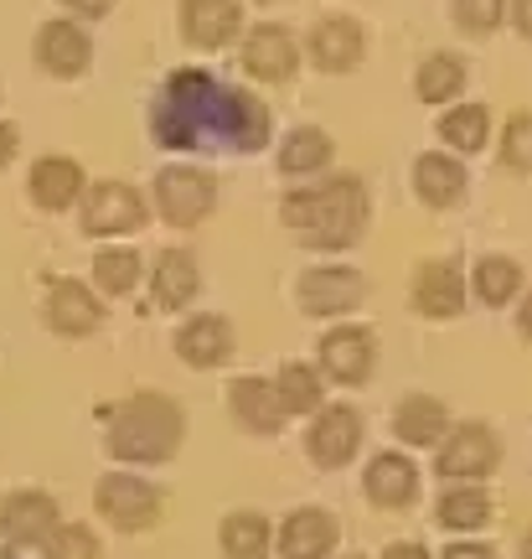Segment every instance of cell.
Masks as SVG:
<instances>
[{
  "label": "cell",
  "mask_w": 532,
  "mask_h": 559,
  "mask_svg": "<svg viewBox=\"0 0 532 559\" xmlns=\"http://www.w3.org/2000/svg\"><path fill=\"white\" fill-rule=\"evenodd\" d=\"M275 135L269 104L213 79L207 68H177L160 83L150 104V140L160 151H228V156H254Z\"/></svg>",
  "instance_id": "obj_1"
},
{
  "label": "cell",
  "mask_w": 532,
  "mask_h": 559,
  "mask_svg": "<svg viewBox=\"0 0 532 559\" xmlns=\"http://www.w3.org/2000/svg\"><path fill=\"white\" fill-rule=\"evenodd\" d=\"M279 223L300 249H316V254H347L367 239V223H373V198H367V181L341 171V177H321V181H300L279 198Z\"/></svg>",
  "instance_id": "obj_2"
},
{
  "label": "cell",
  "mask_w": 532,
  "mask_h": 559,
  "mask_svg": "<svg viewBox=\"0 0 532 559\" xmlns=\"http://www.w3.org/2000/svg\"><path fill=\"white\" fill-rule=\"evenodd\" d=\"M186 445V409L160 389H135L104 409V451L114 466H166Z\"/></svg>",
  "instance_id": "obj_3"
},
{
  "label": "cell",
  "mask_w": 532,
  "mask_h": 559,
  "mask_svg": "<svg viewBox=\"0 0 532 559\" xmlns=\"http://www.w3.org/2000/svg\"><path fill=\"white\" fill-rule=\"evenodd\" d=\"M94 513L114 534H150L166 523V487L150 481L140 466H114L94 481Z\"/></svg>",
  "instance_id": "obj_4"
},
{
  "label": "cell",
  "mask_w": 532,
  "mask_h": 559,
  "mask_svg": "<svg viewBox=\"0 0 532 559\" xmlns=\"http://www.w3.org/2000/svg\"><path fill=\"white\" fill-rule=\"evenodd\" d=\"M501 436L492 419H455L434 445V472L445 481H492L501 472Z\"/></svg>",
  "instance_id": "obj_5"
},
{
  "label": "cell",
  "mask_w": 532,
  "mask_h": 559,
  "mask_svg": "<svg viewBox=\"0 0 532 559\" xmlns=\"http://www.w3.org/2000/svg\"><path fill=\"white\" fill-rule=\"evenodd\" d=\"M150 223V202L140 187L119 177L88 181V192L78 202V234L83 239H130Z\"/></svg>",
  "instance_id": "obj_6"
},
{
  "label": "cell",
  "mask_w": 532,
  "mask_h": 559,
  "mask_svg": "<svg viewBox=\"0 0 532 559\" xmlns=\"http://www.w3.org/2000/svg\"><path fill=\"white\" fill-rule=\"evenodd\" d=\"M150 207H156V218L171 223V228H197V223L213 218V207H217V177L202 171V166L171 160V166H160L156 181H150Z\"/></svg>",
  "instance_id": "obj_7"
},
{
  "label": "cell",
  "mask_w": 532,
  "mask_h": 559,
  "mask_svg": "<svg viewBox=\"0 0 532 559\" xmlns=\"http://www.w3.org/2000/svg\"><path fill=\"white\" fill-rule=\"evenodd\" d=\"M362 440H367V415L347 400H326L305 425V456L316 472H341L362 456Z\"/></svg>",
  "instance_id": "obj_8"
},
{
  "label": "cell",
  "mask_w": 532,
  "mask_h": 559,
  "mask_svg": "<svg viewBox=\"0 0 532 559\" xmlns=\"http://www.w3.org/2000/svg\"><path fill=\"white\" fill-rule=\"evenodd\" d=\"M104 290L99 285H88L78 275H58L47 280V290H41V326L52 332V337H68V342H83L94 337L104 321H109V306H104Z\"/></svg>",
  "instance_id": "obj_9"
},
{
  "label": "cell",
  "mask_w": 532,
  "mask_h": 559,
  "mask_svg": "<svg viewBox=\"0 0 532 559\" xmlns=\"http://www.w3.org/2000/svg\"><path fill=\"white\" fill-rule=\"evenodd\" d=\"M316 362L321 373L341 389H356V383H373L377 373V332L373 326H362V321H336L326 326L316 342Z\"/></svg>",
  "instance_id": "obj_10"
},
{
  "label": "cell",
  "mask_w": 532,
  "mask_h": 559,
  "mask_svg": "<svg viewBox=\"0 0 532 559\" xmlns=\"http://www.w3.org/2000/svg\"><path fill=\"white\" fill-rule=\"evenodd\" d=\"M367 300V275L352 264H311L295 280V306L316 321H341Z\"/></svg>",
  "instance_id": "obj_11"
},
{
  "label": "cell",
  "mask_w": 532,
  "mask_h": 559,
  "mask_svg": "<svg viewBox=\"0 0 532 559\" xmlns=\"http://www.w3.org/2000/svg\"><path fill=\"white\" fill-rule=\"evenodd\" d=\"M32 62H37L41 79H58V83H73L94 68V37L88 26L73 16H52L37 26L32 37Z\"/></svg>",
  "instance_id": "obj_12"
},
{
  "label": "cell",
  "mask_w": 532,
  "mask_h": 559,
  "mask_svg": "<svg viewBox=\"0 0 532 559\" xmlns=\"http://www.w3.org/2000/svg\"><path fill=\"white\" fill-rule=\"evenodd\" d=\"M341 549V519L321 502L290 508L275 523V559H336Z\"/></svg>",
  "instance_id": "obj_13"
},
{
  "label": "cell",
  "mask_w": 532,
  "mask_h": 559,
  "mask_svg": "<svg viewBox=\"0 0 532 559\" xmlns=\"http://www.w3.org/2000/svg\"><path fill=\"white\" fill-rule=\"evenodd\" d=\"M424 492V477H419L414 456L398 445V451H373L367 466H362V498L373 502L377 513H409Z\"/></svg>",
  "instance_id": "obj_14"
},
{
  "label": "cell",
  "mask_w": 532,
  "mask_h": 559,
  "mask_svg": "<svg viewBox=\"0 0 532 559\" xmlns=\"http://www.w3.org/2000/svg\"><path fill=\"white\" fill-rule=\"evenodd\" d=\"M177 358L197 373H213V368H228L238 358V326L222 311H192V317L177 326Z\"/></svg>",
  "instance_id": "obj_15"
},
{
  "label": "cell",
  "mask_w": 532,
  "mask_h": 559,
  "mask_svg": "<svg viewBox=\"0 0 532 559\" xmlns=\"http://www.w3.org/2000/svg\"><path fill=\"white\" fill-rule=\"evenodd\" d=\"M228 415L243 436L254 440H279L285 436V425H290V409L279 400L275 379H258V373H238L228 383Z\"/></svg>",
  "instance_id": "obj_16"
},
{
  "label": "cell",
  "mask_w": 532,
  "mask_h": 559,
  "mask_svg": "<svg viewBox=\"0 0 532 559\" xmlns=\"http://www.w3.org/2000/svg\"><path fill=\"white\" fill-rule=\"evenodd\" d=\"M305 58L316 73L326 79H341V73H356L362 58H367V32H362V21L356 16H321L311 26V37H305Z\"/></svg>",
  "instance_id": "obj_17"
},
{
  "label": "cell",
  "mask_w": 532,
  "mask_h": 559,
  "mask_svg": "<svg viewBox=\"0 0 532 559\" xmlns=\"http://www.w3.org/2000/svg\"><path fill=\"white\" fill-rule=\"evenodd\" d=\"M238 62H243V73L254 83H290L300 68V41L285 21H258V26L243 32Z\"/></svg>",
  "instance_id": "obj_18"
},
{
  "label": "cell",
  "mask_w": 532,
  "mask_h": 559,
  "mask_svg": "<svg viewBox=\"0 0 532 559\" xmlns=\"http://www.w3.org/2000/svg\"><path fill=\"white\" fill-rule=\"evenodd\" d=\"M62 523V508L47 487H16L0 498V539L11 549H41V539Z\"/></svg>",
  "instance_id": "obj_19"
},
{
  "label": "cell",
  "mask_w": 532,
  "mask_h": 559,
  "mask_svg": "<svg viewBox=\"0 0 532 559\" xmlns=\"http://www.w3.org/2000/svg\"><path fill=\"white\" fill-rule=\"evenodd\" d=\"M83 192H88V171H83L78 156L52 151V156H37L26 171V198L41 213H78Z\"/></svg>",
  "instance_id": "obj_20"
},
{
  "label": "cell",
  "mask_w": 532,
  "mask_h": 559,
  "mask_svg": "<svg viewBox=\"0 0 532 559\" xmlns=\"http://www.w3.org/2000/svg\"><path fill=\"white\" fill-rule=\"evenodd\" d=\"M409 311L424 321L466 317V275L450 260H419L409 275Z\"/></svg>",
  "instance_id": "obj_21"
},
{
  "label": "cell",
  "mask_w": 532,
  "mask_h": 559,
  "mask_svg": "<svg viewBox=\"0 0 532 559\" xmlns=\"http://www.w3.org/2000/svg\"><path fill=\"white\" fill-rule=\"evenodd\" d=\"M181 37L197 52H222L243 41V0H181Z\"/></svg>",
  "instance_id": "obj_22"
},
{
  "label": "cell",
  "mask_w": 532,
  "mask_h": 559,
  "mask_svg": "<svg viewBox=\"0 0 532 559\" xmlns=\"http://www.w3.org/2000/svg\"><path fill=\"white\" fill-rule=\"evenodd\" d=\"M394 440L403 445V451H434L439 440H445V430H450V404L439 400V394H403V400L394 404Z\"/></svg>",
  "instance_id": "obj_23"
},
{
  "label": "cell",
  "mask_w": 532,
  "mask_h": 559,
  "mask_svg": "<svg viewBox=\"0 0 532 559\" xmlns=\"http://www.w3.org/2000/svg\"><path fill=\"white\" fill-rule=\"evenodd\" d=\"M202 290V264L192 249H160L156 264H150V306L166 311V317H177L186 311Z\"/></svg>",
  "instance_id": "obj_24"
},
{
  "label": "cell",
  "mask_w": 532,
  "mask_h": 559,
  "mask_svg": "<svg viewBox=\"0 0 532 559\" xmlns=\"http://www.w3.org/2000/svg\"><path fill=\"white\" fill-rule=\"evenodd\" d=\"M471 192V171H466V160L455 156V151H424L414 160V198L434 213H445V207H460Z\"/></svg>",
  "instance_id": "obj_25"
},
{
  "label": "cell",
  "mask_w": 532,
  "mask_h": 559,
  "mask_svg": "<svg viewBox=\"0 0 532 559\" xmlns=\"http://www.w3.org/2000/svg\"><path fill=\"white\" fill-rule=\"evenodd\" d=\"M496 519V498L486 481H445L434 492V523L450 534H481Z\"/></svg>",
  "instance_id": "obj_26"
},
{
  "label": "cell",
  "mask_w": 532,
  "mask_h": 559,
  "mask_svg": "<svg viewBox=\"0 0 532 559\" xmlns=\"http://www.w3.org/2000/svg\"><path fill=\"white\" fill-rule=\"evenodd\" d=\"M222 559H269L275 555V523L264 508H228L217 523Z\"/></svg>",
  "instance_id": "obj_27"
},
{
  "label": "cell",
  "mask_w": 532,
  "mask_h": 559,
  "mask_svg": "<svg viewBox=\"0 0 532 559\" xmlns=\"http://www.w3.org/2000/svg\"><path fill=\"white\" fill-rule=\"evenodd\" d=\"M275 389L285 409H290V419H311L321 404L331 400V379L321 373L316 358H285L275 368Z\"/></svg>",
  "instance_id": "obj_28"
},
{
  "label": "cell",
  "mask_w": 532,
  "mask_h": 559,
  "mask_svg": "<svg viewBox=\"0 0 532 559\" xmlns=\"http://www.w3.org/2000/svg\"><path fill=\"white\" fill-rule=\"evenodd\" d=\"M336 160V140L321 124H300L279 140V177H316Z\"/></svg>",
  "instance_id": "obj_29"
},
{
  "label": "cell",
  "mask_w": 532,
  "mask_h": 559,
  "mask_svg": "<svg viewBox=\"0 0 532 559\" xmlns=\"http://www.w3.org/2000/svg\"><path fill=\"white\" fill-rule=\"evenodd\" d=\"M434 135L445 140V151L455 156H475V151H486V140H492V109L486 104H450L445 115H439V130Z\"/></svg>",
  "instance_id": "obj_30"
},
{
  "label": "cell",
  "mask_w": 532,
  "mask_h": 559,
  "mask_svg": "<svg viewBox=\"0 0 532 559\" xmlns=\"http://www.w3.org/2000/svg\"><path fill=\"white\" fill-rule=\"evenodd\" d=\"M528 290L522 285V264L512 260V254H481L471 270V296L481 300V306H492V311H501L507 300H517Z\"/></svg>",
  "instance_id": "obj_31"
},
{
  "label": "cell",
  "mask_w": 532,
  "mask_h": 559,
  "mask_svg": "<svg viewBox=\"0 0 532 559\" xmlns=\"http://www.w3.org/2000/svg\"><path fill=\"white\" fill-rule=\"evenodd\" d=\"M414 94H419V104L460 99V94H466V58H455V52H430L414 73Z\"/></svg>",
  "instance_id": "obj_32"
},
{
  "label": "cell",
  "mask_w": 532,
  "mask_h": 559,
  "mask_svg": "<svg viewBox=\"0 0 532 559\" xmlns=\"http://www.w3.org/2000/svg\"><path fill=\"white\" fill-rule=\"evenodd\" d=\"M140 280H145V264H140L135 249L104 243L99 254H94V285H99L104 296H135Z\"/></svg>",
  "instance_id": "obj_33"
},
{
  "label": "cell",
  "mask_w": 532,
  "mask_h": 559,
  "mask_svg": "<svg viewBox=\"0 0 532 559\" xmlns=\"http://www.w3.org/2000/svg\"><path fill=\"white\" fill-rule=\"evenodd\" d=\"M41 559H104V539L94 534V523L62 519L47 539H41Z\"/></svg>",
  "instance_id": "obj_34"
},
{
  "label": "cell",
  "mask_w": 532,
  "mask_h": 559,
  "mask_svg": "<svg viewBox=\"0 0 532 559\" xmlns=\"http://www.w3.org/2000/svg\"><path fill=\"white\" fill-rule=\"evenodd\" d=\"M496 160L517 171V177H532V109H517L501 140H496Z\"/></svg>",
  "instance_id": "obj_35"
},
{
  "label": "cell",
  "mask_w": 532,
  "mask_h": 559,
  "mask_svg": "<svg viewBox=\"0 0 532 559\" xmlns=\"http://www.w3.org/2000/svg\"><path fill=\"white\" fill-rule=\"evenodd\" d=\"M450 21L466 37H492L507 21V0H450Z\"/></svg>",
  "instance_id": "obj_36"
},
{
  "label": "cell",
  "mask_w": 532,
  "mask_h": 559,
  "mask_svg": "<svg viewBox=\"0 0 532 559\" xmlns=\"http://www.w3.org/2000/svg\"><path fill=\"white\" fill-rule=\"evenodd\" d=\"M439 559H501V555H496V544L475 539V534H455V539L439 549Z\"/></svg>",
  "instance_id": "obj_37"
},
{
  "label": "cell",
  "mask_w": 532,
  "mask_h": 559,
  "mask_svg": "<svg viewBox=\"0 0 532 559\" xmlns=\"http://www.w3.org/2000/svg\"><path fill=\"white\" fill-rule=\"evenodd\" d=\"M114 5L119 0H62V11H68L73 21H83V26H88V21H104Z\"/></svg>",
  "instance_id": "obj_38"
},
{
  "label": "cell",
  "mask_w": 532,
  "mask_h": 559,
  "mask_svg": "<svg viewBox=\"0 0 532 559\" xmlns=\"http://www.w3.org/2000/svg\"><path fill=\"white\" fill-rule=\"evenodd\" d=\"M16 151H21V124L16 120H0V171L16 160Z\"/></svg>",
  "instance_id": "obj_39"
},
{
  "label": "cell",
  "mask_w": 532,
  "mask_h": 559,
  "mask_svg": "<svg viewBox=\"0 0 532 559\" xmlns=\"http://www.w3.org/2000/svg\"><path fill=\"white\" fill-rule=\"evenodd\" d=\"M383 559H434V555H430V544H419V539H394V544H383Z\"/></svg>",
  "instance_id": "obj_40"
},
{
  "label": "cell",
  "mask_w": 532,
  "mask_h": 559,
  "mask_svg": "<svg viewBox=\"0 0 532 559\" xmlns=\"http://www.w3.org/2000/svg\"><path fill=\"white\" fill-rule=\"evenodd\" d=\"M507 16H512V26L532 41V0H507Z\"/></svg>",
  "instance_id": "obj_41"
},
{
  "label": "cell",
  "mask_w": 532,
  "mask_h": 559,
  "mask_svg": "<svg viewBox=\"0 0 532 559\" xmlns=\"http://www.w3.org/2000/svg\"><path fill=\"white\" fill-rule=\"evenodd\" d=\"M517 332L532 342V285L522 290V296H517Z\"/></svg>",
  "instance_id": "obj_42"
},
{
  "label": "cell",
  "mask_w": 532,
  "mask_h": 559,
  "mask_svg": "<svg viewBox=\"0 0 532 559\" xmlns=\"http://www.w3.org/2000/svg\"><path fill=\"white\" fill-rule=\"evenodd\" d=\"M517 559H532V523H528V534H522V544H517Z\"/></svg>",
  "instance_id": "obj_43"
},
{
  "label": "cell",
  "mask_w": 532,
  "mask_h": 559,
  "mask_svg": "<svg viewBox=\"0 0 532 559\" xmlns=\"http://www.w3.org/2000/svg\"><path fill=\"white\" fill-rule=\"evenodd\" d=\"M0 559H21V555H16V549H0Z\"/></svg>",
  "instance_id": "obj_44"
},
{
  "label": "cell",
  "mask_w": 532,
  "mask_h": 559,
  "mask_svg": "<svg viewBox=\"0 0 532 559\" xmlns=\"http://www.w3.org/2000/svg\"><path fill=\"white\" fill-rule=\"evenodd\" d=\"M341 559H362V555H341Z\"/></svg>",
  "instance_id": "obj_45"
}]
</instances>
